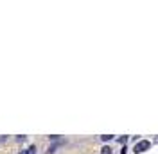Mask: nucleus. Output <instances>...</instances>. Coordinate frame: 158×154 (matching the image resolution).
<instances>
[{
  "mask_svg": "<svg viewBox=\"0 0 158 154\" xmlns=\"http://www.w3.org/2000/svg\"><path fill=\"white\" fill-rule=\"evenodd\" d=\"M149 147H151V142H148V140H142V142H138V144L133 147V152H135V154H142V152H146Z\"/></svg>",
  "mask_w": 158,
  "mask_h": 154,
  "instance_id": "f257e3e1",
  "label": "nucleus"
},
{
  "mask_svg": "<svg viewBox=\"0 0 158 154\" xmlns=\"http://www.w3.org/2000/svg\"><path fill=\"white\" fill-rule=\"evenodd\" d=\"M18 154H36V147H34V145H31L29 149H25V151H20Z\"/></svg>",
  "mask_w": 158,
  "mask_h": 154,
  "instance_id": "f03ea898",
  "label": "nucleus"
},
{
  "mask_svg": "<svg viewBox=\"0 0 158 154\" xmlns=\"http://www.w3.org/2000/svg\"><path fill=\"white\" fill-rule=\"evenodd\" d=\"M56 149H58V144L50 145V147H49V152H47V154H52V152H54V151H56Z\"/></svg>",
  "mask_w": 158,
  "mask_h": 154,
  "instance_id": "39448f33",
  "label": "nucleus"
},
{
  "mask_svg": "<svg viewBox=\"0 0 158 154\" xmlns=\"http://www.w3.org/2000/svg\"><path fill=\"white\" fill-rule=\"evenodd\" d=\"M111 138H113V135H102V136H101V140H102V142H110Z\"/></svg>",
  "mask_w": 158,
  "mask_h": 154,
  "instance_id": "20e7f679",
  "label": "nucleus"
},
{
  "mask_svg": "<svg viewBox=\"0 0 158 154\" xmlns=\"http://www.w3.org/2000/svg\"><path fill=\"white\" fill-rule=\"evenodd\" d=\"M118 142H120V144H126V142H128V136H122V138H118Z\"/></svg>",
  "mask_w": 158,
  "mask_h": 154,
  "instance_id": "423d86ee",
  "label": "nucleus"
},
{
  "mask_svg": "<svg viewBox=\"0 0 158 154\" xmlns=\"http://www.w3.org/2000/svg\"><path fill=\"white\" fill-rule=\"evenodd\" d=\"M101 154H113V151H111V147H108V145H104V147L101 149Z\"/></svg>",
  "mask_w": 158,
  "mask_h": 154,
  "instance_id": "7ed1b4c3",
  "label": "nucleus"
},
{
  "mask_svg": "<svg viewBox=\"0 0 158 154\" xmlns=\"http://www.w3.org/2000/svg\"><path fill=\"white\" fill-rule=\"evenodd\" d=\"M128 152V149H126V147H122V151H120V154H126Z\"/></svg>",
  "mask_w": 158,
  "mask_h": 154,
  "instance_id": "0eeeda50",
  "label": "nucleus"
}]
</instances>
